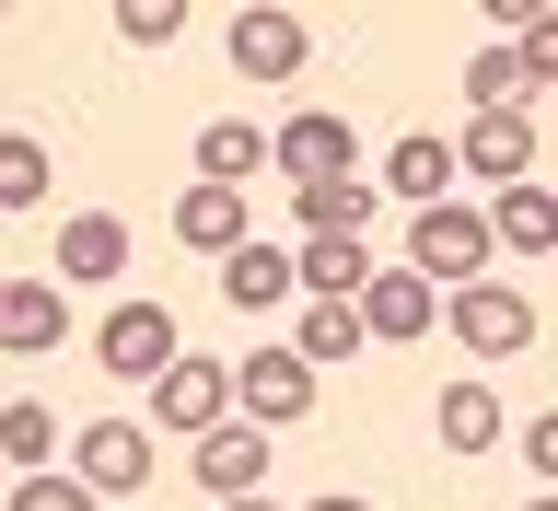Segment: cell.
<instances>
[{
    "label": "cell",
    "instance_id": "6da1fadb",
    "mask_svg": "<svg viewBox=\"0 0 558 511\" xmlns=\"http://www.w3.org/2000/svg\"><path fill=\"white\" fill-rule=\"evenodd\" d=\"M442 326L465 338V361H523L535 349V291H512V279H465V291H442Z\"/></svg>",
    "mask_w": 558,
    "mask_h": 511
},
{
    "label": "cell",
    "instance_id": "7a4b0ae2",
    "mask_svg": "<svg viewBox=\"0 0 558 511\" xmlns=\"http://www.w3.org/2000/svg\"><path fill=\"white\" fill-rule=\"evenodd\" d=\"M408 268L430 279V291H465V279H488V221H477L465 198L408 209Z\"/></svg>",
    "mask_w": 558,
    "mask_h": 511
},
{
    "label": "cell",
    "instance_id": "3957f363",
    "mask_svg": "<svg viewBox=\"0 0 558 511\" xmlns=\"http://www.w3.org/2000/svg\"><path fill=\"white\" fill-rule=\"evenodd\" d=\"M221 418H233V373H221V361H198V349H174L163 373H151V418H140V430L198 442V430H221Z\"/></svg>",
    "mask_w": 558,
    "mask_h": 511
},
{
    "label": "cell",
    "instance_id": "277c9868",
    "mask_svg": "<svg viewBox=\"0 0 558 511\" xmlns=\"http://www.w3.org/2000/svg\"><path fill=\"white\" fill-rule=\"evenodd\" d=\"M70 477L94 488V500H129L151 477V430L140 418H82V442H70Z\"/></svg>",
    "mask_w": 558,
    "mask_h": 511
},
{
    "label": "cell",
    "instance_id": "5b68a950",
    "mask_svg": "<svg viewBox=\"0 0 558 511\" xmlns=\"http://www.w3.org/2000/svg\"><path fill=\"white\" fill-rule=\"evenodd\" d=\"M233 407L244 430H291V418H314V373L291 349H256V361H233Z\"/></svg>",
    "mask_w": 558,
    "mask_h": 511
},
{
    "label": "cell",
    "instance_id": "8992f818",
    "mask_svg": "<svg viewBox=\"0 0 558 511\" xmlns=\"http://www.w3.org/2000/svg\"><path fill=\"white\" fill-rule=\"evenodd\" d=\"M174 349H186V338H174V314H163V303H117V314L94 326V361H105L117 384H151Z\"/></svg>",
    "mask_w": 558,
    "mask_h": 511
},
{
    "label": "cell",
    "instance_id": "52a82bcc",
    "mask_svg": "<svg viewBox=\"0 0 558 511\" xmlns=\"http://www.w3.org/2000/svg\"><path fill=\"white\" fill-rule=\"evenodd\" d=\"M349 314H361V338H430V326H442V291L418 268H373L349 291Z\"/></svg>",
    "mask_w": 558,
    "mask_h": 511
},
{
    "label": "cell",
    "instance_id": "ba28073f",
    "mask_svg": "<svg viewBox=\"0 0 558 511\" xmlns=\"http://www.w3.org/2000/svg\"><path fill=\"white\" fill-rule=\"evenodd\" d=\"M303 59H314L303 12H279V0L233 12V70H244V82H303Z\"/></svg>",
    "mask_w": 558,
    "mask_h": 511
},
{
    "label": "cell",
    "instance_id": "9c48e42d",
    "mask_svg": "<svg viewBox=\"0 0 558 511\" xmlns=\"http://www.w3.org/2000/svg\"><path fill=\"white\" fill-rule=\"evenodd\" d=\"M268 163L291 174V186H326V174H361V139H349V117H279Z\"/></svg>",
    "mask_w": 558,
    "mask_h": 511
},
{
    "label": "cell",
    "instance_id": "30bf717a",
    "mask_svg": "<svg viewBox=\"0 0 558 511\" xmlns=\"http://www.w3.org/2000/svg\"><path fill=\"white\" fill-rule=\"evenodd\" d=\"M523 186L535 174V117H465V139H453V186Z\"/></svg>",
    "mask_w": 558,
    "mask_h": 511
},
{
    "label": "cell",
    "instance_id": "8fae6325",
    "mask_svg": "<svg viewBox=\"0 0 558 511\" xmlns=\"http://www.w3.org/2000/svg\"><path fill=\"white\" fill-rule=\"evenodd\" d=\"M70 338V291L59 279H0V349L12 361H47Z\"/></svg>",
    "mask_w": 558,
    "mask_h": 511
},
{
    "label": "cell",
    "instance_id": "7c38bea8",
    "mask_svg": "<svg viewBox=\"0 0 558 511\" xmlns=\"http://www.w3.org/2000/svg\"><path fill=\"white\" fill-rule=\"evenodd\" d=\"M117 268H129V221L117 209H70L59 221V291H105Z\"/></svg>",
    "mask_w": 558,
    "mask_h": 511
},
{
    "label": "cell",
    "instance_id": "4fadbf2b",
    "mask_svg": "<svg viewBox=\"0 0 558 511\" xmlns=\"http://www.w3.org/2000/svg\"><path fill=\"white\" fill-rule=\"evenodd\" d=\"M430 430H442V453H465V465L512 442V418H500V396H488V384H442V396H430Z\"/></svg>",
    "mask_w": 558,
    "mask_h": 511
},
{
    "label": "cell",
    "instance_id": "5bb4252c",
    "mask_svg": "<svg viewBox=\"0 0 558 511\" xmlns=\"http://www.w3.org/2000/svg\"><path fill=\"white\" fill-rule=\"evenodd\" d=\"M186 465H198V488L244 500V488L268 477V430H244V418H221V430H198V442H186Z\"/></svg>",
    "mask_w": 558,
    "mask_h": 511
},
{
    "label": "cell",
    "instance_id": "9a60e30c",
    "mask_svg": "<svg viewBox=\"0 0 558 511\" xmlns=\"http://www.w3.org/2000/svg\"><path fill=\"white\" fill-rule=\"evenodd\" d=\"M384 198L396 209H442L453 198V139H430V129L396 139V151H384Z\"/></svg>",
    "mask_w": 558,
    "mask_h": 511
},
{
    "label": "cell",
    "instance_id": "2e32d148",
    "mask_svg": "<svg viewBox=\"0 0 558 511\" xmlns=\"http://www.w3.org/2000/svg\"><path fill=\"white\" fill-rule=\"evenodd\" d=\"M477 221H488V256H500V244H512V256H547V244H558V198L535 186V174H523V186H500Z\"/></svg>",
    "mask_w": 558,
    "mask_h": 511
},
{
    "label": "cell",
    "instance_id": "e0dca14e",
    "mask_svg": "<svg viewBox=\"0 0 558 511\" xmlns=\"http://www.w3.org/2000/svg\"><path fill=\"white\" fill-rule=\"evenodd\" d=\"M373 279V244L361 233H326V244H291V291H314V303H349Z\"/></svg>",
    "mask_w": 558,
    "mask_h": 511
},
{
    "label": "cell",
    "instance_id": "ac0fdd59",
    "mask_svg": "<svg viewBox=\"0 0 558 511\" xmlns=\"http://www.w3.org/2000/svg\"><path fill=\"white\" fill-rule=\"evenodd\" d=\"M221 303H244V314L303 303V291H291V244H233V256H221Z\"/></svg>",
    "mask_w": 558,
    "mask_h": 511
},
{
    "label": "cell",
    "instance_id": "d6986e66",
    "mask_svg": "<svg viewBox=\"0 0 558 511\" xmlns=\"http://www.w3.org/2000/svg\"><path fill=\"white\" fill-rule=\"evenodd\" d=\"M174 244H198V256L256 244V233H244V186H186V198H174Z\"/></svg>",
    "mask_w": 558,
    "mask_h": 511
},
{
    "label": "cell",
    "instance_id": "ffe728a7",
    "mask_svg": "<svg viewBox=\"0 0 558 511\" xmlns=\"http://www.w3.org/2000/svg\"><path fill=\"white\" fill-rule=\"evenodd\" d=\"M291 221H303V244H326V233H361V221H373V186H361V174L291 186Z\"/></svg>",
    "mask_w": 558,
    "mask_h": 511
},
{
    "label": "cell",
    "instance_id": "44dd1931",
    "mask_svg": "<svg viewBox=\"0 0 558 511\" xmlns=\"http://www.w3.org/2000/svg\"><path fill=\"white\" fill-rule=\"evenodd\" d=\"M256 163H268V129L256 117H209L198 129V186H244Z\"/></svg>",
    "mask_w": 558,
    "mask_h": 511
},
{
    "label": "cell",
    "instance_id": "7402d4cb",
    "mask_svg": "<svg viewBox=\"0 0 558 511\" xmlns=\"http://www.w3.org/2000/svg\"><path fill=\"white\" fill-rule=\"evenodd\" d=\"M349 349H361V314H349V303H303L291 361H303V373H326V361H349Z\"/></svg>",
    "mask_w": 558,
    "mask_h": 511
},
{
    "label": "cell",
    "instance_id": "603a6c76",
    "mask_svg": "<svg viewBox=\"0 0 558 511\" xmlns=\"http://www.w3.org/2000/svg\"><path fill=\"white\" fill-rule=\"evenodd\" d=\"M465 105H477V117H523V70H512V47H477V59H465Z\"/></svg>",
    "mask_w": 558,
    "mask_h": 511
},
{
    "label": "cell",
    "instance_id": "cb8c5ba5",
    "mask_svg": "<svg viewBox=\"0 0 558 511\" xmlns=\"http://www.w3.org/2000/svg\"><path fill=\"white\" fill-rule=\"evenodd\" d=\"M0 453H12V465H24V477H35V465L59 453V418L35 407V396H0Z\"/></svg>",
    "mask_w": 558,
    "mask_h": 511
},
{
    "label": "cell",
    "instance_id": "d4e9b609",
    "mask_svg": "<svg viewBox=\"0 0 558 511\" xmlns=\"http://www.w3.org/2000/svg\"><path fill=\"white\" fill-rule=\"evenodd\" d=\"M35 198H47V139L0 129V209H35Z\"/></svg>",
    "mask_w": 558,
    "mask_h": 511
},
{
    "label": "cell",
    "instance_id": "484cf974",
    "mask_svg": "<svg viewBox=\"0 0 558 511\" xmlns=\"http://www.w3.org/2000/svg\"><path fill=\"white\" fill-rule=\"evenodd\" d=\"M12 511H105V500H94L82 477H59V465H35V477L12 488Z\"/></svg>",
    "mask_w": 558,
    "mask_h": 511
},
{
    "label": "cell",
    "instance_id": "4316f807",
    "mask_svg": "<svg viewBox=\"0 0 558 511\" xmlns=\"http://www.w3.org/2000/svg\"><path fill=\"white\" fill-rule=\"evenodd\" d=\"M105 24L129 35V47H174V24H186V12H174V0H117Z\"/></svg>",
    "mask_w": 558,
    "mask_h": 511
},
{
    "label": "cell",
    "instance_id": "83f0119b",
    "mask_svg": "<svg viewBox=\"0 0 558 511\" xmlns=\"http://www.w3.org/2000/svg\"><path fill=\"white\" fill-rule=\"evenodd\" d=\"M303 511H373V500H349V488H326V500H303Z\"/></svg>",
    "mask_w": 558,
    "mask_h": 511
},
{
    "label": "cell",
    "instance_id": "f1b7e54d",
    "mask_svg": "<svg viewBox=\"0 0 558 511\" xmlns=\"http://www.w3.org/2000/svg\"><path fill=\"white\" fill-rule=\"evenodd\" d=\"M221 511H279V500H268V488H244V500H221Z\"/></svg>",
    "mask_w": 558,
    "mask_h": 511
}]
</instances>
